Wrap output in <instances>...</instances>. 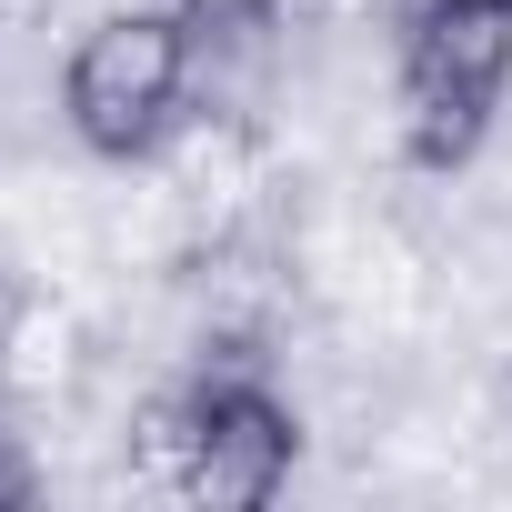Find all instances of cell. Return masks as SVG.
<instances>
[{
  "label": "cell",
  "instance_id": "obj_1",
  "mask_svg": "<svg viewBox=\"0 0 512 512\" xmlns=\"http://www.w3.org/2000/svg\"><path fill=\"white\" fill-rule=\"evenodd\" d=\"M402 91L392 141L402 161H472L502 91H512V0H402Z\"/></svg>",
  "mask_w": 512,
  "mask_h": 512
},
{
  "label": "cell",
  "instance_id": "obj_2",
  "mask_svg": "<svg viewBox=\"0 0 512 512\" xmlns=\"http://www.w3.org/2000/svg\"><path fill=\"white\" fill-rule=\"evenodd\" d=\"M191 111V21L181 11H101L61 51V131L91 161H141Z\"/></svg>",
  "mask_w": 512,
  "mask_h": 512
},
{
  "label": "cell",
  "instance_id": "obj_3",
  "mask_svg": "<svg viewBox=\"0 0 512 512\" xmlns=\"http://www.w3.org/2000/svg\"><path fill=\"white\" fill-rule=\"evenodd\" d=\"M201 452H191V502L211 512H251L292 492L302 472V412L282 402L272 372H201Z\"/></svg>",
  "mask_w": 512,
  "mask_h": 512
}]
</instances>
